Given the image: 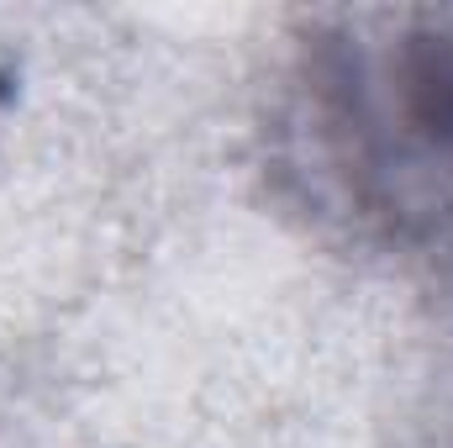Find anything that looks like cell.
<instances>
[{"mask_svg": "<svg viewBox=\"0 0 453 448\" xmlns=\"http://www.w3.org/2000/svg\"><path fill=\"white\" fill-rule=\"evenodd\" d=\"M311 196L374 237L453 232V11L380 5L311 21L285 90Z\"/></svg>", "mask_w": 453, "mask_h": 448, "instance_id": "1", "label": "cell"}]
</instances>
